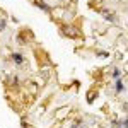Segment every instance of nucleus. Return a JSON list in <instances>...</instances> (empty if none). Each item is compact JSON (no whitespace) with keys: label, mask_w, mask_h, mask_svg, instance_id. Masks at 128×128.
Masks as SVG:
<instances>
[{"label":"nucleus","mask_w":128,"mask_h":128,"mask_svg":"<svg viewBox=\"0 0 128 128\" xmlns=\"http://www.w3.org/2000/svg\"><path fill=\"white\" fill-rule=\"evenodd\" d=\"M38 7H40V9H43V10H46V12H50L48 5H46V4H44V2H38Z\"/></svg>","instance_id":"7ed1b4c3"},{"label":"nucleus","mask_w":128,"mask_h":128,"mask_svg":"<svg viewBox=\"0 0 128 128\" xmlns=\"http://www.w3.org/2000/svg\"><path fill=\"white\" fill-rule=\"evenodd\" d=\"M123 125H125V128H128V120H125V123H123Z\"/></svg>","instance_id":"0eeeda50"},{"label":"nucleus","mask_w":128,"mask_h":128,"mask_svg":"<svg viewBox=\"0 0 128 128\" xmlns=\"http://www.w3.org/2000/svg\"><path fill=\"white\" fill-rule=\"evenodd\" d=\"M120 75H121V72H120L118 68H114V72H113V77H114V79H118Z\"/></svg>","instance_id":"39448f33"},{"label":"nucleus","mask_w":128,"mask_h":128,"mask_svg":"<svg viewBox=\"0 0 128 128\" xmlns=\"http://www.w3.org/2000/svg\"><path fill=\"white\" fill-rule=\"evenodd\" d=\"M5 29V19H0V31Z\"/></svg>","instance_id":"423d86ee"},{"label":"nucleus","mask_w":128,"mask_h":128,"mask_svg":"<svg viewBox=\"0 0 128 128\" xmlns=\"http://www.w3.org/2000/svg\"><path fill=\"white\" fill-rule=\"evenodd\" d=\"M116 90H118V92H121V90H125V86H123V82H116Z\"/></svg>","instance_id":"20e7f679"},{"label":"nucleus","mask_w":128,"mask_h":128,"mask_svg":"<svg viewBox=\"0 0 128 128\" xmlns=\"http://www.w3.org/2000/svg\"><path fill=\"white\" fill-rule=\"evenodd\" d=\"M12 60H14L16 65H22V63H24V56H22L20 53H14V55H12Z\"/></svg>","instance_id":"f03ea898"},{"label":"nucleus","mask_w":128,"mask_h":128,"mask_svg":"<svg viewBox=\"0 0 128 128\" xmlns=\"http://www.w3.org/2000/svg\"><path fill=\"white\" fill-rule=\"evenodd\" d=\"M101 14H102V16H104V17H106L108 20H111V22H116V17H114V14H113V12H109L108 9H102V10H101Z\"/></svg>","instance_id":"f257e3e1"}]
</instances>
